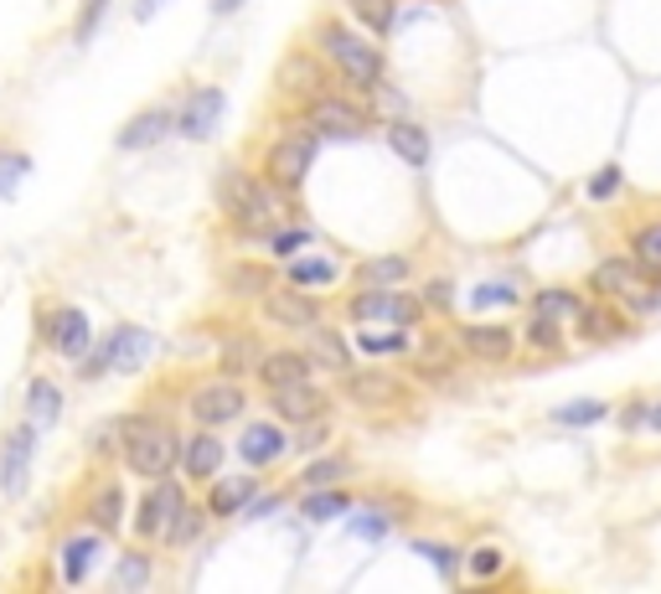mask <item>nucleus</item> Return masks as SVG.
I'll return each instance as SVG.
<instances>
[{
	"mask_svg": "<svg viewBox=\"0 0 661 594\" xmlns=\"http://www.w3.org/2000/svg\"><path fill=\"white\" fill-rule=\"evenodd\" d=\"M222 109H228V94L222 88H191L187 99H181V109H176V140H187V145H202V140H212V130H218Z\"/></svg>",
	"mask_w": 661,
	"mask_h": 594,
	"instance_id": "obj_15",
	"label": "nucleus"
},
{
	"mask_svg": "<svg viewBox=\"0 0 661 594\" xmlns=\"http://www.w3.org/2000/svg\"><path fill=\"white\" fill-rule=\"evenodd\" d=\"M264 398H269V414L279 419V425H306V419H316V414H331V393H326L316 377H306V383H285V388H269Z\"/></svg>",
	"mask_w": 661,
	"mask_h": 594,
	"instance_id": "obj_17",
	"label": "nucleus"
},
{
	"mask_svg": "<svg viewBox=\"0 0 661 594\" xmlns=\"http://www.w3.org/2000/svg\"><path fill=\"white\" fill-rule=\"evenodd\" d=\"M258 388L269 393V388H285V383H306V377H316V362H310L300 346H279V352H264L258 356Z\"/></svg>",
	"mask_w": 661,
	"mask_h": 594,
	"instance_id": "obj_28",
	"label": "nucleus"
},
{
	"mask_svg": "<svg viewBox=\"0 0 661 594\" xmlns=\"http://www.w3.org/2000/svg\"><path fill=\"white\" fill-rule=\"evenodd\" d=\"M356 502L346 492H341V486H310V492H300V517H306V522H331V517H341V512H352Z\"/></svg>",
	"mask_w": 661,
	"mask_h": 594,
	"instance_id": "obj_41",
	"label": "nucleus"
},
{
	"mask_svg": "<svg viewBox=\"0 0 661 594\" xmlns=\"http://www.w3.org/2000/svg\"><path fill=\"white\" fill-rule=\"evenodd\" d=\"M42 341H47L52 356L78 362V356L93 346V321H88L78 306H52L47 316H42Z\"/></svg>",
	"mask_w": 661,
	"mask_h": 594,
	"instance_id": "obj_13",
	"label": "nucleus"
},
{
	"mask_svg": "<svg viewBox=\"0 0 661 594\" xmlns=\"http://www.w3.org/2000/svg\"><path fill=\"white\" fill-rule=\"evenodd\" d=\"M103 11H109V0H84V11H78V26H73V36H78V42H88V36L99 32Z\"/></svg>",
	"mask_w": 661,
	"mask_h": 594,
	"instance_id": "obj_58",
	"label": "nucleus"
},
{
	"mask_svg": "<svg viewBox=\"0 0 661 594\" xmlns=\"http://www.w3.org/2000/svg\"><path fill=\"white\" fill-rule=\"evenodd\" d=\"M170 135H176V109H170V103H151V109H140V114L119 130V151L124 155L155 151V145H166Z\"/></svg>",
	"mask_w": 661,
	"mask_h": 594,
	"instance_id": "obj_21",
	"label": "nucleus"
},
{
	"mask_svg": "<svg viewBox=\"0 0 661 594\" xmlns=\"http://www.w3.org/2000/svg\"><path fill=\"white\" fill-rule=\"evenodd\" d=\"M181 496H187L181 475H161V481H145L140 502L130 507V532H135L140 543H161V532H166L170 512L181 507Z\"/></svg>",
	"mask_w": 661,
	"mask_h": 594,
	"instance_id": "obj_9",
	"label": "nucleus"
},
{
	"mask_svg": "<svg viewBox=\"0 0 661 594\" xmlns=\"http://www.w3.org/2000/svg\"><path fill=\"white\" fill-rule=\"evenodd\" d=\"M352 26H362L367 36H393L398 26V0H341Z\"/></svg>",
	"mask_w": 661,
	"mask_h": 594,
	"instance_id": "obj_40",
	"label": "nucleus"
},
{
	"mask_svg": "<svg viewBox=\"0 0 661 594\" xmlns=\"http://www.w3.org/2000/svg\"><path fill=\"white\" fill-rule=\"evenodd\" d=\"M26 170H32V155L26 151H0V197H16Z\"/></svg>",
	"mask_w": 661,
	"mask_h": 594,
	"instance_id": "obj_51",
	"label": "nucleus"
},
{
	"mask_svg": "<svg viewBox=\"0 0 661 594\" xmlns=\"http://www.w3.org/2000/svg\"><path fill=\"white\" fill-rule=\"evenodd\" d=\"M511 569V553L496 543H475V548H460V574L471 579V584H496V579H507Z\"/></svg>",
	"mask_w": 661,
	"mask_h": 594,
	"instance_id": "obj_35",
	"label": "nucleus"
},
{
	"mask_svg": "<svg viewBox=\"0 0 661 594\" xmlns=\"http://www.w3.org/2000/svg\"><path fill=\"white\" fill-rule=\"evenodd\" d=\"M212 197H218V212L228 218V228L238 238H269L279 222H289V191L269 187L258 170L238 166V161L218 166Z\"/></svg>",
	"mask_w": 661,
	"mask_h": 594,
	"instance_id": "obj_1",
	"label": "nucleus"
},
{
	"mask_svg": "<svg viewBox=\"0 0 661 594\" xmlns=\"http://www.w3.org/2000/svg\"><path fill=\"white\" fill-rule=\"evenodd\" d=\"M331 414H316V419H306V425H295V435H289V450L295 455H316V450H326L331 444Z\"/></svg>",
	"mask_w": 661,
	"mask_h": 594,
	"instance_id": "obj_47",
	"label": "nucleus"
},
{
	"mask_svg": "<svg viewBox=\"0 0 661 594\" xmlns=\"http://www.w3.org/2000/svg\"><path fill=\"white\" fill-rule=\"evenodd\" d=\"M341 310H346V321L352 326H414L419 316H425V300L408 295L404 285H393V289L356 285Z\"/></svg>",
	"mask_w": 661,
	"mask_h": 594,
	"instance_id": "obj_7",
	"label": "nucleus"
},
{
	"mask_svg": "<svg viewBox=\"0 0 661 594\" xmlns=\"http://www.w3.org/2000/svg\"><path fill=\"white\" fill-rule=\"evenodd\" d=\"M258 356H264V346H258L254 331H228V337H222V346H218V373H228V377L254 373Z\"/></svg>",
	"mask_w": 661,
	"mask_h": 594,
	"instance_id": "obj_36",
	"label": "nucleus"
},
{
	"mask_svg": "<svg viewBox=\"0 0 661 594\" xmlns=\"http://www.w3.org/2000/svg\"><path fill=\"white\" fill-rule=\"evenodd\" d=\"M646 414H651V404H646L641 393H636V398H626V404H620V414H615L620 435H641V429H646Z\"/></svg>",
	"mask_w": 661,
	"mask_h": 594,
	"instance_id": "obj_54",
	"label": "nucleus"
},
{
	"mask_svg": "<svg viewBox=\"0 0 661 594\" xmlns=\"http://www.w3.org/2000/svg\"><path fill=\"white\" fill-rule=\"evenodd\" d=\"M569 326H574V337L584 341V346H610V341H620L630 331V321L620 316V306H615V300H599V295L584 300Z\"/></svg>",
	"mask_w": 661,
	"mask_h": 594,
	"instance_id": "obj_22",
	"label": "nucleus"
},
{
	"mask_svg": "<svg viewBox=\"0 0 661 594\" xmlns=\"http://www.w3.org/2000/svg\"><path fill=\"white\" fill-rule=\"evenodd\" d=\"M289 455V429L279 419H249V425L238 429V460L243 465H254V471H269L279 460Z\"/></svg>",
	"mask_w": 661,
	"mask_h": 594,
	"instance_id": "obj_16",
	"label": "nucleus"
},
{
	"mask_svg": "<svg viewBox=\"0 0 661 594\" xmlns=\"http://www.w3.org/2000/svg\"><path fill=\"white\" fill-rule=\"evenodd\" d=\"M103 356H109V373H145V362L155 356V331H145V326H114L109 337L99 341Z\"/></svg>",
	"mask_w": 661,
	"mask_h": 594,
	"instance_id": "obj_19",
	"label": "nucleus"
},
{
	"mask_svg": "<svg viewBox=\"0 0 661 594\" xmlns=\"http://www.w3.org/2000/svg\"><path fill=\"white\" fill-rule=\"evenodd\" d=\"M408 274H414V258L408 254H377V258H362V264H356V285L393 289V285H408Z\"/></svg>",
	"mask_w": 661,
	"mask_h": 594,
	"instance_id": "obj_39",
	"label": "nucleus"
},
{
	"mask_svg": "<svg viewBox=\"0 0 661 594\" xmlns=\"http://www.w3.org/2000/svg\"><path fill=\"white\" fill-rule=\"evenodd\" d=\"M124 512H130V502H124V486H119L114 475L99 481V486L84 496V527H93V532H103V538H114L119 527L130 522Z\"/></svg>",
	"mask_w": 661,
	"mask_h": 594,
	"instance_id": "obj_24",
	"label": "nucleus"
},
{
	"mask_svg": "<svg viewBox=\"0 0 661 594\" xmlns=\"http://www.w3.org/2000/svg\"><path fill=\"white\" fill-rule=\"evenodd\" d=\"M32 460H36V425L21 419V425L0 440V496H21V492H26Z\"/></svg>",
	"mask_w": 661,
	"mask_h": 594,
	"instance_id": "obj_18",
	"label": "nucleus"
},
{
	"mask_svg": "<svg viewBox=\"0 0 661 594\" xmlns=\"http://www.w3.org/2000/svg\"><path fill=\"white\" fill-rule=\"evenodd\" d=\"M202 507H207V517H212V522H228V517H238V512L249 507V496L258 492V475H212V481H207L202 486Z\"/></svg>",
	"mask_w": 661,
	"mask_h": 594,
	"instance_id": "obj_25",
	"label": "nucleus"
},
{
	"mask_svg": "<svg viewBox=\"0 0 661 594\" xmlns=\"http://www.w3.org/2000/svg\"><path fill=\"white\" fill-rule=\"evenodd\" d=\"M517 331L502 321H465L455 331V352L465 356V362H475V367H507L511 356H517Z\"/></svg>",
	"mask_w": 661,
	"mask_h": 594,
	"instance_id": "obj_10",
	"label": "nucleus"
},
{
	"mask_svg": "<svg viewBox=\"0 0 661 594\" xmlns=\"http://www.w3.org/2000/svg\"><path fill=\"white\" fill-rule=\"evenodd\" d=\"M243 6H249V0H212V16H218V21H228V16H238Z\"/></svg>",
	"mask_w": 661,
	"mask_h": 594,
	"instance_id": "obj_59",
	"label": "nucleus"
},
{
	"mask_svg": "<svg viewBox=\"0 0 661 594\" xmlns=\"http://www.w3.org/2000/svg\"><path fill=\"white\" fill-rule=\"evenodd\" d=\"M264 243H269V258H289V254H300V249H310V243H316V228H310V222H295V228H285V222H279V228H274Z\"/></svg>",
	"mask_w": 661,
	"mask_h": 594,
	"instance_id": "obj_49",
	"label": "nucleus"
},
{
	"mask_svg": "<svg viewBox=\"0 0 661 594\" xmlns=\"http://www.w3.org/2000/svg\"><path fill=\"white\" fill-rule=\"evenodd\" d=\"M274 88H279V99H285V103L306 109L316 94L331 88V68L321 63V52L295 47V52H285V63H279V73H274Z\"/></svg>",
	"mask_w": 661,
	"mask_h": 594,
	"instance_id": "obj_11",
	"label": "nucleus"
},
{
	"mask_svg": "<svg viewBox=\"0 0 661 594\" xmlns=\"http://www.w3.org/2000/svg\"><path fill=\"white\" fill-rule=\"evenodd\" d=\"M599 419H610V408L599 404V398H574V404H559L553 408V425L559 429H590Z\"/></svg>",
	"mask_w": 661,
	"mask_h": 594,
	"instance_id": "obj_46",
	"label": "nucleus"
},
{
	"mask_svg": "<svg viewBox=\"0 0 661 594\" xmlns=\"http://www.w3.org/2000/svg\"><path fill=\"white\" fill-rule=\"evenodd\" d=\"M620 187H626V170H620V166H599L590 182H584V197H590V202H610Z\"/></svg>",
	"mask_w": 661,
	"mask_h": 594,
	"instance_id": "obj_52",
	"label": "nucleus"
},
{
	"mask_svg": "<svg viewBox=\"0 0 661 594\" xmlns=\"http://www.w3.org/2000/svg\"><path fill=\"white\" fill-rule=\"evenodd\" d=\"M425 300V310H434V316H444V310H455L450 300H455V285H450V274H440V279H429V289L419 295Z\"/></svg>",
	"mask_w": 661,
	"mask_h": 594,
	"instance_id": "obj_56",
	"label": "nucleus"
},
{
	"mask_svg": "<svg viewBox=\"0 0 661 594\" xmlns=\"http://www.w3.org/2000/svg\"><path fill=\"white\" fill-rule=\"evenodd\" d=\"M383 140H388V151L404 161V166L414 170H425L429 161H434V140H429L425 124H414V119H388V130H383Z\"/></svg>",
	"mask_w": 661,
	"mask_h": 594,
	"instance_id": "obj_30",
	"label": "nucleus"
},
{
	"mask_svg": "<svg viewBox=\"0 0 661 594\" xmlns=\"http://www.w3.org/2000/svg\"><path fill=\"white\" fill-rule=\"evenodd\" d=\"M300 352L310 356V362H316V373H346V367H352L356 362V352H352V341L341 337L337 326L331 321H316V326H306V331H300Z\"/></svg>",
	"mask_w": 661,
	"mask_h": 594,
	"instance_id": "obj_20",
	"label": "nucleus"
},
{
	"mask_svg": "<svg viewBox=\"0 0 661 594\" xmlns=\"http://www.w3.org/2000/svg\"><path fill=\"white\" fill-rule=\"evenodd\" d=\"M641 285H646V274L630 254H605L590 270V295H599V300H630Z\"/></svg>",
	"mask_w": 661,
	"mask_h": 594,
	"instance_id": "obj_23",
	"label": "nucleus"
},
{
	"mask_svg": "<svg viewBox=\"0 0 661 594\" xmlns=\"http://www.w3.org/2000/svg\"><path fill=\"white\" fill-rule=\"evenodd\" d=\"M207 522H212V517H207L202 502H191V496H181V507L170 512L166 532H161V548H166V553H187V548L202 543Z\"/></svg>",
	"mask_w": 661,
	"mask_h": 594,
	"instance_id": "obj_31",
	"label": "nucleus"
},
{
	"mask_svg": "<svg viewBox=\"0 0 661 594\" xmlns=\"http://www.w3.org/2000/svg\"><path fill=\"white\" fill-rule=\"evenodd\" d=\"M471 306L475 310H507V306H522V295H517L511 279H481V285L471 289Z\"/></svg>",
	"mask_w": 661,
	"mask_h": 594,
	"instance_id": "obj_48",
	"label": "nucleus"
},
{
	"mask_svg": "<svg viewBox=\"0 0 661 594\" xmlns=\"http://www.w3.org/2000/svg\"><path fill=\"white\" fill-rule=\"evenodd\" d=\"M176 455H181V435L161 414H124L119 419V460L124 471L140 481H161L176 475Z\"/></svg>",
	"mask_w": 661,
	"mask_h": 594,
	"instance_id": "obj_3",
	"label": "nucleus"
},
{
	"mask_svg": "<svg viewBox=\"0 0 661 594\" xmlns=\"http://www.w3.org/2000/svg\"><path fill=\"white\" fill-rule=\"evenodd\" d=\"M88 450L93 455H119V419H103V425H93V435H88Z\"/></svg>",
	"mask_w": 661,
	"mask_h": 594,
	"instance_id": "obj_57",
	"label": "nucleus"
},
{
	"mask_svg": "<svg viewBox=\"0 0 661 594\" xmlns=\"http://www.w3.org/2000/svg\"><path fill=\"white\" fill-rule=\"evenodd\" d=\"M99 553H103V532H93V527L68 532L57 543V574H63V584H84L93 574V563H99Z\"/></svg>",
	"mask_w": 661,
	"mask_h": 594,
	"instance_id": "obj_26",
	"label": "nucleus"
},
{
	"mask_svg": "<svg viewBox=\"0 0 661 594\" xmlns=\"http://www.w3.org/2000/svg\"><path fill=\"white\" fill-rule=\"evenodd\" d=\"M455 341H414V352H408V362H414V373L429 377V383H450V373H455Z\"/></svg>",
	"mask_w": 661,
	"mask_h": 594,
	"instance_id": "obj_37",
	"label": "nucleus"
},
{
	"mask_svg": "<svg viewBox=\"0 0 661 594\" xmlns=\"http://www.w3.org/2000/svg\"><path fill=\"white\" fill-rule=\"evenodd\" d=\"M352 475V455H316L306 460V471H300V492H310V486H341Z\"/></svg>",
	"mask_w": 661,
	"mask_h": 594,
	"instance_id": "obj_44",
	"label": "nucleus"
},
{
	"mask_svg": "<svg viewBox=\"0 0 661 594\" xmlns=\"http://www.w3.org/2000/svg\"><path fill=\"white\" fill-rule=\"evenodd\" d=\"M522 346H532L538 356H559L563 346H569V326L548 321V316H527V326H522Z\"/></svg>",
	"mask_w": 661,
	"mask_h": 594,
	"instance_id": "obj_43",
	"label": "nucleus"
},
{
	"mask_svg": "<svg viewBox=\"0 0 661 594\" xmlns=\"http://www.w3.org/2000/svg\"><path fill=\"white\" fill-rule=\"evenodd\" d=\"M161 6H166V0H135V21H151Z\"/></svg>",
	"mask_w": 661,
	"mask_h": 594,
	"instance_id": "obj_60",
	"label": "nucleus"
},
{
	"mask_svg": "<svg viewBox=\"0 0 661 594\" xmlns=\"http://www.w3.org/2000/svg\"><path fill=\"white\" fill-rule=\"evenodd\" d=\"M414 553H419V559H425L429 569L444 579V584H460V548L450 543V538H419Z\"/></svg>",
	"mask_w": 661,
	"mask_h": 594,
	"instance_id": "obj_45",
	"label": "nucleus"
},
{
	"mask_svg": "<svg viewBox=\"0 0 661 594\" xmlns=\"http://www.w3.org/2000/svg\"><path fill=\"white\" fill-rule=\"evenodd\" d=\"M646 435H661V398L651 404V414H646Z\"/></svg>",
	"mask_w": 661,
	"mask_h": 594,
	"instance_id": "obj_61",
	"label": "nucleus"
},
{
	"mask_svg": "<svg viewBox=\"0 0 661 594\" xmlns=\"http://www.w3.org/2000/svg\"><path fill=\"white\" fill-rule=\"evenodd\" d=\"M279 507H285V492H254L249 507L238 512V517H243V522H264V517H274Z\"/></svg>",
	"mask_w": 661,
	"mask_h": 594,
	"instance_id": "obj_55",
	"label": "nucleus"
},
{
	"mask_svg": "<svg viewBox=\"0 0 661 594\" xmlns=\"http://www.w3.org/2000/svg\"><path fill=\"white\" fill-rule=\"evenodd\" d=\"M579 306H584V289L574 285H543L527 295V316H548V321H559V326L574 321Z\"/></svg>",
	"mask_w": 661,
	"mask_h": 594,
	"instance_id": "obj_33",
	"label": "nucleus"
},
{
	"mask_svg": "<svg viewBox=\"0 0 661 594\" xmlns=\"http://www.w3.org/2000/svg\"><path fill=\"white\" fill-rule=\"evenodd\" d=\"M316 155H321V135L310 130L306 119L300 124H289L285 135H274L269 145H264V161H258V176L269 182V187L279 191H295L310 182V166H316Z\"/></svg>",
	"mask_w": 661,
	"mask_h": 594,
	"instance_id": "obj_4",
	"label": "nucleus"
},
{
	"mask_svg": "<svg viewBox=\"0 0 661 594\" xmlns=\"http://www.w3.org/2000/svg\"><path fill=\"white\" fill-rule=\"evenodd\" d=\"M300 114H306V124L321 135V145H326V140H331V145H352V140H362V135H367V124H373V109H367V103H356V99H346V94H337V88L316 94Z\"/></svg>",
	"mask_w": 661,
	"mask_h": 594,
	"instance_id": "obj_6",
	"label": "nucleus"
},
{
	"mask_svg": "<svg viewBox=\"0 0 661 594\" xmlns=\"http://www.w3.org/2000/svg\"><path fill=\"white\" fill-rule=\"evenodd\" d=\"M316 52H321V63L337 73L346 88L356 94H367L377 78H388V57L377 47L373 36H362L352 21H321L316 26Z\"/></svg>",
	"mask_w": 661,
	"mask_h": 594,
	"instance_id": "obj_2",
	"label": "nucleus"
},
{
	"mask_svg": "<svg viewBox=\"0 0 661 594\" xmlns=\"http://www.w3.org/2000/svg\"><path fill=\"white\" fill-rule=\"evenodd\" d=\"M151 584H155V559L145 553V543L124 548L114 563V590H151Z\"/></svg>",
	"mask_w": 661,
	"mask_h": 594,
	"instance_id": "obj_42",
	"label": "nucleus"
},
{
	"mask_svg": "<svg viewBox=\"0 0 661 594\" xmlns=\"http://www.w3.org/2000/svg\"><path fill=\"white\" fill-rule=\"evenodd\" d=\"M636 264H641L646 279H657L661 285V218H646L630 228V249H626Z\"/></svg>",
	"mask_w": 661,
	"mask_h": 594,
	"instance_id": "obj_38",
	"label": "nucleus"
},
{
	"mask_svg": "<svg viewBox=\"0 0 661 594\" xmlns=\"http://www.w3.org/2000/svg\"><path fill=\"white\" fill-rule=\"evenodd\" d=\"M222 460H228V444L218 440V429H191L181 435V455H176V475L187 481V486H207L212 475L222 471Z\"/></svg>",
	"mask_w": 661,
	"mask_h": 594,
	"instance_id": "obj_14",
	"label": "nucleus"
},
{
	"mask_svg": "<svg viewBox=\"0 0 661 594\" xmlns=\"http://www.w3.org/2000/svg\"><path fill=\"white\" fill-rule=\"evenodd\" d=\"M352 352L367 356V362H408L414 352V337H408V326H356L352 337Z\"/></svg>",
	"mask_w": 661,
	"mask_h": 594,
	"instance_id": "obj_27",
	"label": "nucleus"
},
{
	"mask_svg": "<svg viewBox=\"0 0 661 594\" xmlns=\"http://www.w3.org/2000/svg\"><path fill=\"white\" fill-rule=\"evenodd\" d=\"M63 388L52 383V377H32V388H26V425H36V435H47L52 425H63Z\"/></svg>",
	"mask_w": 661,
	"mask_h": 594,
	"instance_id": "obj_34",
	"label": "nucleus"
},
{
	"mask_svg": "<svg viewBox=\"0 0 661 594\" xmlns=\"http://www.w3.org/2000/svg\"><path fill=\"white\" fill-rule=\"evenodd\" d=\"M393 532V512L383 507H352V538H362V543H383Z\"/></svg>",
	"mask_w": 661,
	"mask_h": 594,
	"instance_id": "obj_50",
	"label": "nucleus"
},
{
	"mask_svg": "<svg viewBox=\"0 0 661 594\" xmlns=\"http://www.w3.org/2000/svg\"><path fill=\"white\" fill-rule=\"evenodd\" d=\"M258 316L269 326H279V331H306V326H316V321H326V300L316 295V289H295V285H285V289H269L264 300H258Z\"/></svg>",
	"mask_w": 661,
	"mask_h": 594,
	"instance_id": "obj_12",
	"label": "nucleus"
},
{
	"mask_svg": "<svg viewBox=\"0 0 661 594\" xmlns=\"http://www.w3.org/2000/svg\"><path fill=\"white\" fill-rule=\"evenodd\" d=\"M367 94H377V114H388V119H398L408 109V99H404V88L398 84H388V78H377Z\"/></svg>",
	"mask_w": 661,
	"mask_h": 594,
	"instance_id": "obj_53",
	"label": "nucleus"
},
{
	"mask_svg": "<svg viewBox=\"0 0 661 594\" xmlns=\"http://www.w3.org/2000/svg\"><path fill=\"white\" fill-rule=\"evenodd\" d=\"M341 398L362 414H393V408L408 398V383L404 377H393L383 362H367V367H346L341 373Z\"/></svg>",
	"mask_w": 661,
	"mask_h": 594,
	"instance_id": "obj_8",
	"label": "nucleus"
},
{
	"mask_svg": "<svg viewBox=\"0 0 661 594\" xmlns=\"http://www.w3.org/2000/svg\"><path fill=\"white\" fill-rule=\"evenodd\" d=\"M274 264H258V258H233L228 270H222V289L238 295V300H264L274 289Z\"/></svg>",
	"mask_w": 661,
	"mask_h": 594,
	"instance_id": "obj_32",
	"label": "nucleus"
},
{
	"mask_svg": "<svg viewBox=\"0 0 661 594\" xmlns=\"http://www.w3.org/2000/svg\"><path fill=\"white\" fill-rule=\"evenodd\" d=\"M243 414H249V388H243V377H202L197 388L187 393V419L202 429H228V425H243Z\"/></svg>",
	"mask_w": 661,
	"mask_h": 594,
	"instance_id": "obj_5",
	"label": "nucleus"
},
{
	"mask_svg": "<svg viewBox=\"0 0 661 594\" xmlns=\"http://www.w3.org/2000/svg\"><path fill=\"white\" fill-rule=\"evenodd\" d=\"M279 264H285V285H295V289H316V295H321V289H331L341 279V264L331 254H310V249H300V254H289V258H279Z\"/></svg>",
	"mask_w": 661,
	"mask_h": 594,
	"instance_id": "obj_29",
	"label": "nucleus"
}]
</instances>
